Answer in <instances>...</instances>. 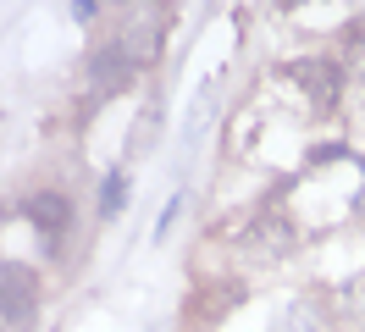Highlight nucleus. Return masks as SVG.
Wrapping results in <instances>:
<instances>
[{
  "label": "nucleus",
  "instance_id": "1",
  "mask_svg": "<svg viewBox=\"0 0 365 332\" xmlns=\"http://www.w3.org/2000/svg\"><path fill=\"white\" fill-rule=\"evenodd\" d=\"M282 72L310 94V106H316V111L338 106V94H343V61H338V56H294Z\"/></svg>",
  "mask_w": 365,
  "mask_h": 332
},
{
  "label": "nucleus",
  "instance_id": "2",
  "mask_svg": "<svg viewBox=\"0 0 365 332\" xmlns=\"http://www.w3.org/2000/svg\"><path fill=\"white\" fill-rule=\"evenodd\" d=\"M39 310V288H34V271L28 266H0V316L11 327H28Z\"/></svg>",
  "mask_w": 365,
  "mask_h": 332
},
{
  "label": "nucleus",
  "instance_id": "3",
  "mask_svg": "<svg viewBox=\"0 0 365 332\" xmlns=\"http://www.w3.org/2000/svg\"><path fill=\"white\" fill-rule=\"evenodd\" d=\"M133 50L122 39H111V44H100L94 50V61H89V78H94V94H116V89H128L133 84Z\"/></svg>",
  "mask_w": 365,
  "mask_h": 332
},
{
  "label": "nucleus",
  "instance_id": "4",
  "mask_svg": "<svg viewBox=\"0 0 365 332\" xmlns=\"http://www.w3.org/2000/svg\"><path fill=\"white\" fill-rule=\"evenodd\" d=\"M28 221H39V233H45V238L67 233V227H72V199L61 194V188H45V194H34V199H28Z\"/></svg>",
  "mask_w": 365,
  "mask_h": 332
},
{
  "label": "nucleus",
  "instance_id": "5",
  "mask_svg": "<svg viewBox=\"0 0 365 332\" xmlns=\"http://www.w3.org/2000/svg\"><path fill=\"white\" fill-rule=\"evenodd\" d=\"M128 199H133V188H128V172H106V183H100V216L111 221L128 211Z\"/></svg>",
  "mask_w": 365,
  "mask_h": 332
},
{
  "label": "nucleus",
  "instance_id": "6",
  "mask_svg": "<svg viewBox=\"0 0 365 332\" xmlns=\"http://www.w3.org/2000/svg\"><path fill=\"white\" fill-rule=\"evenodd\" d=\"M343 72H349V78H360L365 84V22H354V28H349V34H343Z\"/></svg>",
  "mask_w": 365,
  "mask_h": 332
},
{
  "label": "nucleus",
  "instance_id": "7",
  "mask_svg": "<svg viewBox=\"0 0 365 332\" xmlns=\"http://www.w3.org/2000/svg\"><path fill=\"white\" fill-rule=\"evenodd\" d=\"M178 211H182V194H172V199H166V211L155 216V238H166V227L178 221Z\"/></svg>",
  "mask_w": 365,
  "mask_h": 332
},
{
  "label": "nucleus",
  "instance_id": "8",
  "mask_svg": "<svg viewBox=\"0 0 365 332\" xmlns=\"http://www.w3.org/2000/svg\"><path fill=\"white\" fill-rule=\"evenodd\" d=\"M277 332H316V321H310V316H282Z\"/></svg>",
  "mask_w": 365,
  "mask_h": 332
},
{
  "label": "nucleus",
  "instance_id": "9",
  "mask_svg": "<svg viewBox=\"0 0 365 332\" xmlns=\"http://www.w3.org/2000/svg\"><path fill=\"white\" fill-rule=\"evenodd\" d=\"M94 11H100V0H72V17H78V22H89Z\"/></svg>",
  "mask_w": 365,
  "mask_h": 332
}]
</instances>
